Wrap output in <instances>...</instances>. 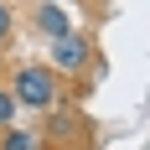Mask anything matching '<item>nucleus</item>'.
Masks as SVG:
<instances>
[{
    "instance_id": "f03ea898",
    "label": "nucleus",
    "mask_w": 150,
    "mask_h": 150,
    "mask_svg": "<svg viewBox=\"0 0 150 150\" xmlns=\"http://www.w3.org/2000/svg\"><path fill=\"white\" fill-rule=\"evenodd\" d=\"M93 62V42L83 31H67L62 42H52V73H83Z\"/></svg>"
},
{
    "instance_id": "f257e3e1",
    "label": "nucleus",
    "mask_w": 150,
    "mask_h": 150,
    "mask_svg": "<svg viewBox=\"0 0 150 150\" xmlns=\"http://www.w3.org/2000/svg\"><path fill=\"white\" fill-rule=\"evenodd\" d=\"M11 93H16V109H52L57 104V73L42 62H26V67H16Z\"/></svg>"
},
{
    "instance_id": "423d86ee",
    "label": "nucleus",
    "mask_w": 150,
    "mask_h": 150,
    "mask_svg": "<svg viewBox=\"0 0 150 150\" xmlns=\"http://www.w3.org/2000/svg\"><path fill=\"white\" fill-rule=\"evenodd\" d=\"M11 26H16V16H11V5H5V0H0V42H5V36H11Z\"/></svg>"
},
{
    "instance_id": "20e7f679",
    "label": "nucleus",
    "mask_w": 150,
    "mask_h": 150,
    "mask_svg": "<svg viewBox=\"0 0 150 150\" xmlns=\"http://www.w3.org/2000/svg\"><path fill=\"white\" fill-rule=\"evenodd\" d=\"M0 150H42V145H36V135H26V129H11Z\"/></svg>"
},
{
    "instance_id": "7ed1b4c3",
    "label": "nucleus",
    "mask_w": 150,
    "mask_h": 150,
    "mask_svg": "<svg viewBox=\"0 0 150 150\" xmlns=\"http://www.w3.org/2000/svg\"><path fill=\"white\" fill-rule=\"evenodd\" d=\"M36 26H42L47 36H52V42H62V36L73 31V26H67V16H62L57 5H42V11H36Z\"/></svg>"
},
{
    "instance_id": "0eeeda50",
    "label": "nucleus",
    "mask_w": 150,
    "mask_h": 150,
    "mask_svg": "<svg viewBox=\"0 0 150 150\" xmlns=\"http://www.w3.org/2000/svg\"><path fill=\"white\" fill-rule=\"evenodd\" d=\"M47 5H57V0H47Z\"/></svg>"
},
{
    "instance_id": "39448f33",
    "label": "nucleus",
    "mask_w": 150,
    "mask_h": 150,
    "mask_svg": "<svg viewBox=\"0 0 150 150\" xmlns=\"http://www.w3.org/2000/svg\"><path fill=\"white\" fill-rule=\"evenodd\" d=\"M11 119H16V93L0 88V124H11Z\"/></svg>"
}]
</instances>
